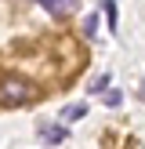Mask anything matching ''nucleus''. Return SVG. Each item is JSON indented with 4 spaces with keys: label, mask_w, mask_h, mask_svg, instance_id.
Here are the masks:
<instances>
[{
    "label": "nucleus",
    "mask_w": 145,
    "mask_h": 149,
    "mask_svg": "<svg viewBox=\"0 0 145 149\" xmlns=\"http://www.w3.org/2000/svg\"><path fill=\"white\" fill-rule=\"evenodd\" d=\"M44 11H51L55 18H62V15H72L76 11V0H40Z\"/></svg>",
    "instance_id": "obj_2"
},
{
    "label": "nucleus",
    "mask_w": 145,
    "mask_h": 149,
    "mask_svg": "<svg viewBox=\"0 0 145 149\" xmlns=\"http://www.w3.org/2000/svg\"><path fill=\"white\" fill-rule=\"evenodd\" d=\"M0 98H4L7 106H22V102L36 98V87L29 84L26 77H4L0 80Z\"/></svg>",
    "instance_id": "obj_1"
},
{
    "label": "nucleus",
    "mask_w": 145,
    "mask_h": 149,
    "mask_svg": "<svg viewBox=\"0 0 145 149\" xmlns=\"http://www.w3.org/2000/svg\"><path fill=\"white\" fill-rule=\"evenodd\" d=\"M80 116H87V106H69V109L62 113V120H65V124H72V120H80Z\"/></svg>",
    "instance_id": "obj_5"
},
{
    "label": "nucleus",
    "mask_w": 145,
    "mask_h": 149,
    "mask_svg": "<svg viewBox=\"0 0 145 149\" xmlns=\"http://www.w3.org/2000/svg\"><path fill=\"white\" fill-rule=\"evenodd\" d=\"M40 138H44L47 146H58V142L65 138V127H62V124H55V127H44V131H40Z\"/></svg>",
    "instance_id": "obj_3"
},
{
    "label": "nucleus",
    "mask_w": 145,
    "mask_h": 149,
    "mask_svg": "<svg viewBox=\"0 0 145 149\" xmlns=\"http://www.w3.org/2000/svg\"><path fill=\"white\" fill-rule=\"evenodd\" d=\"M120 102H123L120 91H109V95H105V106H120Z\"/></svg>",
    "instance_id": "obj_7"
},
{
    "label": "nucleus",
    "mask_w": 145,
    "mask_h": 149,
    "mask_svg": "<svg viewBox=\"0 0 145 149\" xmlns=\"http://www.w3.org/2000/svg\"><path fill=\"white\" fill-rule=\"evenodd\" d=\"M105 87H109V73H102V77L91 84V91H105Z\"/></svg>",
    "instance_id": "obj_6"
},
{
    "label": "nucleus",
    "mask_w": 145,
    "mask_h": 149,
    "mask_svg": "<svg viewBox=\"0 0 145 149\" xmlns=\"http://www.w3.org/2000/svg\"><path fill=\"white\" fill-rule=\"evenodd\" d=\"M102 7H105V22H109V29L116 33V29H120V18H116V4H113V0H102Z\"/></svg>",
    "instance_id": "obj_4"
}]
</instances>
